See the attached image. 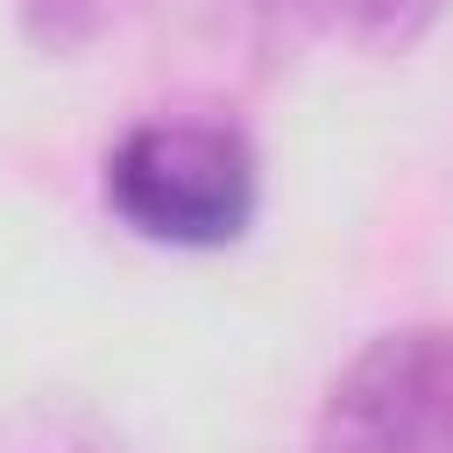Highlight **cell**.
Here are the masks:
<instances>
[{
    "label": "cell",
    "instance_id": "6da1fadb",
    "mask_svg": "<svg viewBox=\"0 0 453 453\" xmlns=\"http://www.w3.org/2000/svg\"><path fill=\"white\" fill-rule=\"evenodd\" d=\"M99 191H106L113 219L134 241L212 255V248H234L255 226L262 156H255L241 120H219V113H149V120L120 127V142L106 149Z\"/></svg>",
    "mask_w": 453,
    "mask_h": 453
},
{
    "label": "cell",
    "instance_id": "7a4b0ae2",
    "mask_svg": "<svg viewBox=\"0 0 453 453\" xmlns=\"http://www.w3.org/2000/svg\"><path fill=\"white\" fill-rule=\"evenodd\" d=\"M304 453H453V326L411 319L361 340L326 382Z\"/></svg>",
    "mask_w": 453,
    "mask_h": 453
},
{
    "label": "cell",
    "instance_id": "3957f363",
    "mask_svg": "<svg viewBox=\"0 0 453 453\" xmlns=\"http://www.w3.org/2000/svg\"><path fill=\"white\" fill-rule=\"evenodd\" d=\"M276 7L311 42L347 50V57H403L446 14V0H276Z\"/></svg>",
    "mask_w": 453,
    "mask_h": 453
},
{
    "label": "cell",
    "instance_id": "277c9868",
    "mask_svg": "<svg viewBox=\"0 0 453 453\" xmlns=\"http://www.w3.org/2000/svg\"><path fill=\"white\" fill-rule=\"evenodd\" d=\"M0 453H127V439L78 396H28L0 411Z\"/></svg>",
    "mask_w": 453,
    "mask_h": 453
}]
</instances>
